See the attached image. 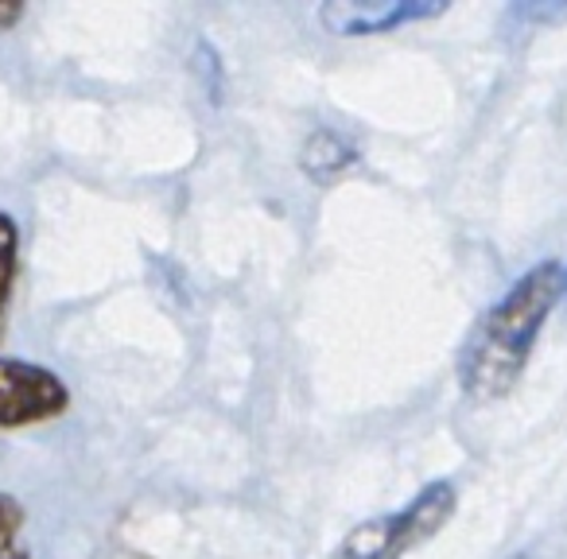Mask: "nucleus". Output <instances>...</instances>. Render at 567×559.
Masks as SVG:
<instances>
[{"instance_id":"nucleus-4","label":"nucleus","mask_w":567,"mask_h":559,"mask_svg":"<svg viewBox=\"0 0 567 559\" xmlns=\"http://www.w3.org/2000/svg\"><path fill=\"white\" fill-rule=\"evenodd\" d=\"M447 9V0H331L319 9V24L331 35H381L435 20Z\"/></svg>"},{"instance_id":"nucleus-2","label":"nucleus","mask_w":567,"mask_h":559,"mask_svg":"<svg viewBox=\"0 0 567 559\" xmlns=\"http://www.w3.org/2000/svg\"><path fill=\"white\" fill-rule=\"evenodd\" d=\"M451 517H455V486L451 482H427L404 509L350 528L331 559H401L404 551L432 540Z\"/></svg>"},{"instance_id":"nucleus-7","label":"nucleus","mask_w":567,"mask_h":559,"mask_svg":"<svg viewBox=\"0 0 567 559\" xmlns=\"http://www.w3.org/2000/svg\"><path fill=\"white\" fill-rule=\"evenodd\" d=\"M20 528H24V509H20V501L9 494H0V544L17 540Z\"/></svg>"},{"instance_id":"nucleus-9","label":"nucleus","mask_w":567,"mask_h":559,"mask_svg":"<svg viewBox=\"0 0 567 559\" xmlns=\"http://www.w3.org/2000/svg\"><path fill=\"white\" fill-rule=\"evenodd\" d=\"M0 559H32V556H28V551L12 540V544H0Z\"/></svg>"},{"instance_id":"nucleus-8","label":"nucleus","mask_w":567,"mask_h":559,"mask_svg":"<svg viewBox=\"0 0 567 559\" xmlns=\"http://www.w3.org/2000/svg\"><path fill=\"white\" fill-rule=\"evenodd\" d=\"M20 17H24V4H4V0H0V32H9Z\"/></svg>"},{"instance_id":"nucleus-10","label":"nucleus","mask_w":567,"mask_h":559,"mask_svg":"<svg viewBox=\"0 0 567 559\" xmlns=\"http://www.w3.org/2000/svg\"><path fill=\"white\" fill-rule=\"evenodd\" d=\"M517 559H533V556H517Z\"/></svg>"},{"instance_id":"nucleus-6","label":"nucleus","mask_w":567,"mask_h":559,"mask_svg":"<svg viewBox=\"0 0 567 559\" xmlns=\"http://www.w3.org/2000/svg\"><path fill=\"white\" fill-rule=\"evenodd\" d=\"M17 265H20V229L9 214L0 210V323L12 300V284H17Z\"/></svg>"},{"instance_id":"nucleus-3","label":"nucleus","mask_w":567,"mask_h":559,"mask_svg":"<svg viewBox=\"0 0 567 559\" xmlns=\"http://www.w3.org/2000/svg\"><path fill=\"white\" fill-rule=\"evenodd\" d=\"M71 393L51 370L0 358V427H28L66 412Z\"/></svg>"},{"instance_id":"nucleus-5","label":"nucleus","mask_w":567,"mask_h":559,"mask_svg":"<svg viewBox=\"0 0 567 559\" xmlns=\"http://www.w3.org/2000/svg\"><path fill=\"white\" fill-rule=\"evenodd\" d=\"M354 164H358V152L350 148V144L342 141L334 128H316V133L308 136V144H303V152H300L303 175H308V179H316V183L339 179V175L350 172Z\"/></svg>"},{"instance_id":"nucleus-1","label":"nucleus","mask_w":567,"mask_h":559,"mask_svg":"<svg viewBox=\"0 0 567 559\" xmlns=\"http://www.w3.org/2000/svg\"><path fill=\"white\" fill-rule=\"evenodd\" d=\"M567 272L556 260L528 268L517 284L478 319L458 358V385L474 404H494L517 385L536 334L544 331L551 308L564 296Z\"/></svg>"}]
</instances>
